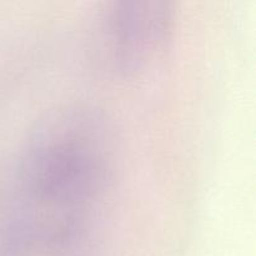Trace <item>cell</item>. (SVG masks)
<instances>
[{
  "label": "cell",
  "instance_id": "6da1fadb",
  "mask_svg": "<svg viewBox=\"0 0 256 256\" xmlns=\"http://www.w3.org/2000/svg\"><path fill=\"white\" fill-rule=\"evenodd\" d=\"M112 125L95 109H59L30 134L4 218L12 254L49 252L76 239L100 209L115 170Z\"/></svg>",
  "mask_w": 256,
  "mask_h": 256
},
{
  "label": "cell",
  "instance_id": "7a4b0ae2",
  "mask_svg": "<svg viewBox=\"0 0 256 256\" xmlns=\"http://www.w3.org/2000/svg\"><path fill=\"white\" fill-rule=\"evenodd\" d=\"M172 28L170 2H110L96 22L100 58L116 74H135L159 59L169 44Z\"/></svg>",
  "mask_w": 256,
  "mask_h": 256
}]
</instances>
